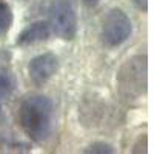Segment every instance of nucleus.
Here are the masks:
<instances>
[{"label": "nucleus", "instance_id": "f257e3e1", "mask_svg": "<svg viewBox=\"0 0 154 154\" xmlns=\"http://www.w3.org/2000/svg\"><path fill=\"white\" fill-rule=\"evenodd\" d=\"M17 117L23 133L34 143H43L53 131L54 105L49 97L42 94H32L23 99L19 106Z\"/></svg>", "mask_w": 154, "mask_h": 154}, {"label": "nucleus", "instance_id": "f03ea898", "mask_svg": "<svg viewBox=\"0 0 154 154\" xmlns=\"http://www.w3.org/2000/svg\"><path fill=\"white\" fill-rule=\"evenodd\" d=\"M117 80L123 97H139L146 89V57L136 56L126 60L117 75Z\"/></svg>", "mask_w": 154, "mask_h": 154}, {"label": "nucleus", "instance_id": "9d476101", "mask_svg": "<svg viewBox=\"0 0 154 154\" xmlns=\"http://www.w3.org/2000/svg\"><path fill=\"white\" fill-rule=\"evenodd\" d=\"M134 3L139 9H142L143 12L148 11V0H134Z\"/></svg>", "mask_w": 154, "mask_h": 154}, {"label": "nucleus", "instance_id": "423d86ee", "mask_svg": "<svg viewBox=\"0 0 154 154\" xmlns=\"http://www.w3.org/2000/svg\"><path fill=\"white\" fill-rule=\"evenodd\" d=\"M49 34H51V29H49L48 22L37 20V22L29 23L28 26H26V28H25V29L19 34L16 43H17V45H20V46L34 45V43H38V42L48 40Z\"/></svg>", "mask_w": 154, "mask_h": 154}, {"label": "nucleus", "instance_id": "1a4fd4ad", "mask_svg": "<svg viewBox=\"0 0 154 154\" xmlns=\"http://www.w3.org/2000/svg\"><path fill=\"white\" fill-rule=\"evenodd\" d=\"M85 152H94V154H112L114 152V148L109 145V143H105V142H96L93 145H89Z\"/></svg>", "mask_w": 154, "mask_h": 154}, {"label": "nucleus", "instance_id": "39448f33", "mask_svg": "<svg viewBox=\"0 0 154 154\" xmlns=\"http://www.w3.org/2000/svg\"><path fill=\"white\" fill-rule=\"evenodd\" d=\"M57 69H59V59L53 53L38 54L34 59H31L28 63L29 80L37 86H42L48 80L53 79L57 72Z\"/></svg>", "mask_w": 154, "mask_h": 154}, {"label": "nucleus", "instance_id": "20e7f679", "mask_svg": "<svg viewBox=\"0 0 154 154\" xmlns=\"http://www.w3.org/2000/svg\"><path fill=\"white\" fill-rule=\"evenodd\" d=\"M133 32V23L128 14L120 8H112L108 11V14L102 23V42L108 48L120 46L130 38Z\"/></svg>", "mask_w": 154, "mask_h": 154}, {"label": "nucleus", "instance_id": "9b49d317", "mask_svg": "<svg viewBox=\"0 0 154 154\" xmlns=\"http://www.w3.org/2000/svg\"><path fill=\"white\" fill-rule=\"evenodd\" d=\"M85 2H88V3H97L99 0H85Z\"/></svg>", "mask_w": 154, "mask_h": 154}, {"label": "nucleus", "instance_id": "6e6552de", "mask_svg": "<svg viewBox=\"0 0 154 154\" xmlns=\"http://www.w3.org/2000/svg\"><path fill=\"white\" fill-rule=\"evenodd\" d=\"M12 89H14V83L12 79L3 71H0V103L5 100H8L12 94Z\"/></svg>", "mask_w": 154, "mask_h": 154}, {"label": "nucleus", "instance_id": "0eeeda50", "mask_svg": "<svg viewBox=\"0 0 154 154\" xmlns=\"http://www.w3.org/2000/svg\"><path fill=\"white\" fill-rule=\"evenodd\" d=\"M12 22H14V16H12L11 6L3 0H0V38L8 34L12 26Z\"/></svg>", "mask_w": 154, "mask_h": 154}, {"label": "nucleus", "instance_id": "7ed1b4c3", "mask_svg": "<svg viewBox=\"0 0 154 154\" xmlns=\"http://www.w3.org/2000/svg\"><path fill=\"white\" fill-rule=\"evenodd\" d=\"M48 16L49 29L57 37L63 40H72L77 35V14L69 0H53Z\"/></svg>", "mask_w": 154, "mask_h": 154}]
</instances>
